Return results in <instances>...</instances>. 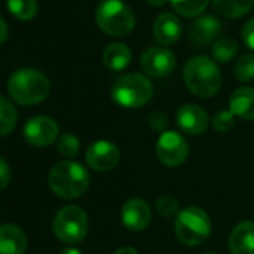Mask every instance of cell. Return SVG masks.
<instances>
[{"mask_svg":"<svg viewBox=\"0 0 254 254\" xmlns=\"http://www.w3.org/2000/svg\"><path fill=\"white\" fill-rule=\"evenodd\" d=\"M48 184L57 197L76 199L87 191L90 186V174L81 163L63 160L51 169Z\"/></svg>","mask_w":254,"mask_h":254,"instance_id":"obj_1","label":"cell"},{"mask_svg":"<svg viewBox=\"0 0 254 254\" xmlns=\"http://www.w3.org/2000/svg\"><path fill=\"white\" fill-rule=\"evenodd\" d=\"M50 90V79L45 73L36 69L17 70L8 81V91L11 97L24 106L44 102L48 97Z\"/></svg>","mask_w":254,"mask_h":254,"instance_id":"obj_2","label":"cell"},{"mask_svg":"<svg viewBox=\"0 0 254 254\" xmlns=\"http://www.w3.org/2000/svg\"><path fill=\"white\" fill-rule=\"evenodd\" d=\"M184 81L187 88L194 96L206 99L220 90L221 73L211 59L205 56H196L184 66Z\"/></svg>","mask_w":254,"mask_h":254,"instance_id":"obj_3","label":"cell"},{"mask_svg":"<svg viewBox=\"0 0 254 254\" xmlns=\"http://www.w3.org/2000/svg\"><path fill=\"white\" fill-rule=\"evenodd\" d=\"M96 23L103 33L121 38L133 32L135 15L121 0H103L96 9Z\"/></svg>","mask_w":254,"mask_h":254,"instance_id":"obj_4","label":"cell"},{"mask_svg":"<svg viewBox=\"0 0 254 254\" xmlns=\"http://www.w3.org/2000/svg\"><path fill=\"white\" fill-rule=\"evenodd\" d=\"M154 88L151 81L141 73H127L117 79L111 96L114 102L123 108H141L153 97Z\"/></svg>","mask_w":254,"mask_h":254,"instance_id":"obj_5","label":"cell"},{"mask_svg":"<svg viewBox=\"0 0 254 254\" xmlns=\"http://www.w3.org/2000/svg\"><path fill=\"white\" fill-rule=\"evenodd\" d=\"M175 233L186 245H200L211 233L208 212L199 206H187L181 209L175 220Z\"/></svg>","mask_w":254,"mask_h":254,"instance_id":"obj_6","label":"cell"},{"mask_svg":"<svg viewBox=\"0 0 254 254\" xmlns=\"http://www.w3.org/2000/svg\"><path fill=\"white\" fill-rule=\"evenodd\" d=\"M54 235L67 244L81 242L88 232V218L84 209L76 205L62 208L53 220Z\"/></svg>","mask_w":254,"mask_h":254,"instance_id":"obj_7","label":"cell"},{"mask_svg":"<svg viewBox=\"0 0 254 254\" xmlns=\"http://www.w3.org/2000/svg\"><path fill=\"white\" fill-rule=\"evenodd\" d=\"M156 153L159 160L169 168H177L189 157V144L178 132H165L160 135L156 144Z\"/></svg>","mask_w":254,"mask_h":254,"instance_id":"obj_8","label":"cell"},{"mask_svg":"<svg viewBox=\"0 0 254 254\" xmlns=\"http://www.w3.org/2000/svg\"><path fill=\"white\" fill-rule=\"evenodd\" d=\"M24 138L33 147H48L59 138V124L47 115L33 117L24 126Z\"/></svg>","mask_w":254,"mask_h":254,"instance_id":"obj_9","label":"cell"},{"mask_svg":"<svg viewBox=\"0 0 254 254\" xmlns=\"http://www.w3.org/2000/svg\"><path fill=\"white\" fill-rule=\"evenodd\" d=\"M177 59L174 53L166 48L154 47L147 50L141 57L142 70L153 78H165L175 70Z\"/></svg>","mask_w":254,"mask_h":254,"instance_id":"obj_10","label":"cell"},{"mask_svg":"<svg viewBox=\"0 0 254 254\" xmlns=\"http://www.w3.org/2000/svg\"><path fill=\"white\" fill-rule=\"evenodd\" d=\"M87 165L97 172L112 171L120 162V150L114 142L96 141L85 153Z\"/></svg>","mask_w":254,"mask_h":254,"instance_id":"obj_11","label":"cell"},{"mask_svg":"<svg viewBox=\"0 0 254 254\" xmlns=\"http://www.w3.org/2000/svg\"><path fill=\"white\" fill-rule=\"evenodd\" d=\"M177 124L184 133L200 135L209 126V117L206 111L199 105H184L177 112Z\"/></svg>","mask_w":254,"mask_h":254,"instance_id":"obj_12","label":"cell"},{"mask_svg":"<svg viewBox=\"0 0 254 254\" xmlns=\"http://www.w3.org/2000/svg\"><path fill=\"white\" fill-rule=\"evenodd\" d=\"M121 221L129 230H144L151 221V209L142 199H130L121 208Z\"/></svg>","mask_w":254,"mask_h":254,"instance_id":"obj_13","label":"cell"},{"mask_svg":"<svg viewBox=\"0 0 254 254\" xmlns=\"http://www.w3.org/2000/svg\"><path fill=\"white\" fill-rule=\"evenodd\" d=\"M232 254H254V221L238 223L229 236Z\"/></svg>","mask_w":254,"mask_h":254,"instance_id":"obj_14","label":"cell"},{"mask_svg":"<svg viewBox=\"0 0 254 254\" xmlns=\"http://www.w3.org/2000/svg\"><path fill=\"white\" fill-rule=\"evenodd\" d=\"M27 248V238L24 232L15 224L0 226V254H24Z\"/></svg>","mask_w":254,"mask_h":254,"instance_id":"obj_15","label":"cell"},{"mask_svg":"<svg viewBox=\"0 0 254 254\" xmlns=\"http://www.w3.org/2000/svg\"><path fill=\"white\" fill-rule=\"evenodd\" d=\"M154 38L163 44V45H172L175 44L183 33V24L181 21L172 15V14H162L156 18L153 26Z\"/></svg>","mask_w":254,"mask_h":254,"instance_id":"obj_16","label":"cell"},{"mask_svg":"<svg viewBox=\"0 0 254 254\" xmlns=\"http://www.w3.org/2000/svg\"><path fill=\"white\" fill-rule=\"evenodd\" d=\"M221 32V23L212 17V15H206V17H200L194 21V24L191 26V33H190V39L199 45V47H205L211 42H214L217 39V36Z\"/></svg>","mask_w":254,"mask_h":254,"instance_id":"obj_17","label":"cell"},{"mask_svg":"<svg viewBox=\"0 0 254 254\" xmlns=\"http://www.w3.org/2000/svg\"><path fill=\"white\" fill-rule=\"evenodd\" d=\"M229 109L235 117L254 120V88L241 87L235 90L229 100Z\"/></svg>","mask_w":254,"mask_h":254,"instance_id":"obj_18","label":"cell"},{"mask_svg":"<svg viewBox=\"0 0 254 254\" xmlns=\"http://www.w3.org/2000/svg\"><path fill=\"white\" fill-rule=\"evenodd\" d=\"M132 62V51L124 44H111L103 51V64L111 70H123Z\"/></svg>","mask_w":254,"mask_h":254,"instance_id":"obj_19","label":"cell"},{"mask_svg":"<svg viewBox=\"0 0 254 254\" xmlns=\"http://www.w3.org/2000/svg\"><path fill=\"white\" fill-rule=\"evenodd\" d=\"M212 5L223 17L238 18L251 11L254 0H212Z\"/></svg>","mask_w":254,"mask_h":254,"instance_id":"obj_20","label":"cell"},{"mask_svg":"<svg viewBox=\"0 0 254 254\" xmlns=\"http://www.w3.org/2000/svg\"><path fill=\"white\" fill-rule=\"evenodd\" d=\"M18 112L11 100L0 96V136L9 135L17 126Z\"/></svg>","mask_w":254,"mask_h":254,"instance_id":"obj_21","label":"cell"},{"mask_svg":"<svg viewBox=\"0 0 254 254\" xmlns=\"http://www.w3.org/2000/svg\"><path fill=\"white\" fill-rule=\"evenodd\" d=\"M9 12L20 21H30L38 14L36 0H8Z\"/></svg>","mask_w":254,"mask_h":254,"instance_id":"obj_22","label":"cell"},{"mask_svg":"<svg viewBox=\"0 0 254 254\" xmlns=\"http://www.w3.org/2000/svg\"><path fill=\"white\" fill-rule=\"evenodd\" d=\"M238 53V44L232 38H220L214 42L212 47V57L218 63L230 62Z\"/></svg>","mask_w":254,"mask_h":254,"instance_id":"obj_23","label":"cell"},{"mask_svg":"<svg viewBox=\"0 0 254 254\" xmlns=\"http://www.w3.org/2000/svg\"><path fill=\"white\" fill-rule=\"evenodd\" d=\"M169 2L180 15L197 17L206 9L209 0H169Z\"/></svg>","mask_w":254,"mask_h":254,"instance_id":"obj_24","label":"cell"},{"mask_svg":"<svg viewBox=\"0 0 254 254\" xmlns=\"http://www.w3.org/2000/svg\"><path fill=\"white\" fill-rule=\"evenodd\" d=\"M233 75L236 79L244 82L254 79V56L253 54L241 56L233 66Z\"/></svg>","mask_w":254,"mask_h":254,"instance_id":"obj_25","label":"cell"},{"mask_svg":"<svg viewBox=\"0 0 254 254\" xmlns=\"http://www.w3.org/2000/svg\"><path fill=\"white\" fill-rule=\"evenodd\" d=\"M57 150L64 157H76L79 153V139L73 133H63L57 141Z\"/></svg>","mask_w":254,"mask_h":254,"instance_id":"obj_26","label":"cell"},{"mask_svg":"<svg viewBox=\"0 0 254 254\" xmlns=\"http://www.w3.org/2000/svg\"><path fill=\"white\" fill-rule=\"evenodd\" d=\"M156 209L163 218H172L178 215V200L172 194H162L156 200Z\"/></svg>","mask_w":254,"mask_h":254,"instance_id":"obj_27","label":"cell"},{"mask_svg":"<svg viewBox=\"0 0 254 254\" xmlns=\"http://www.w3.org/2000/svg\"><path fill=\"white\" fill-rule=\"evenodd\" d=\"M233 126H235V115L232 114L230 109H227V111H220V112L215 114L214 118H212V127H214V129H215L217 132H220V133L229 132Z\"/></svg>","mask_w":254,"mask_h":254,"instance_id":"obj_28","label":"cell"},{"mask_svg":"<svg viewBox=\"0 0 254 254\" xmlns=\"http://www.w3.org/2000/svg\"><path fill=\"white\" fill-rule=\"evenodd\" d=\"M148 124H150V127H151L153 130L165 133L166 132L165 129H166V126H168V118H166V115L163 112L154 111L148 117Z\"/></svg>","mask_w":254,"mask_h":254,"instance_id":"obj_29","label":"cell"},{"mask_svg":"<svg viewBox=\"0 0 254 254\" xmlns=\"http://www.w3.org/2000/svg\"><path fill=\"white\" fill-rule=\"evenodd\" d=\"M242 41L248 48H251L254 51V18L250 20L244 26V29H242Z\"/></svg>","mask_w":254,"mask_h":254,"instance_id":"obj_30","label":"cell"},{"mask_svg":"<svg viewBox=\"0 0 254 254\" xmlns=\"http://www.w3.org/2000/svg\"><path fill=\"white\" fill-rule=\"evenodd\" d=\"M11 181V169L9 165L3 157H0V190H3L9 186Z\"/></svg>","mask_w":254,"mask_h":254,"instance_id":"obj_31","label":"cell"},{"mask_svg":"<svg viewBox=\"0 0 254 254\" xmlns=\"http://www.w3.org/2000/svg\"><path fill=\"white\" fill-rule=\"evenodd\" d=\"M6 39H8V24L5 23V20L2 17H0V45H2Z\"/></svg>","mask_w":254,"mask_h":254,"instance_id":"obj_32","label":"cell"},{"mask_svg":"<svg viewBox=\"0 0 254 254\" xmlns=\"http://www.w3.org/2000/svg\"><path fill=\"white\" fill-rule=\"evenodd\" d=\"M112 254H138V251L132 247H123V248L115 250Z\"/></svg>","mask_w":254,"mask_h":254,"instance_id":"obj_33","label":"cell"},{"mask_svg":"<svg viewBox=\"0 0 254 254\" xmlns=\"http://www.w3.org/2000/svg\"><path fill=\"white\" fill-rule=\"evenodd\" d=\"M145 2L150 5V6H163L168 0H145Z\"/></svg>","mask_w":254,"mask_h":254,"instance_id":"obj_34","label":"cell"},{"mask_svg":"<svg viewBox=\"0 0 254 254\" xmlns=\"http://www.w3.org/2000/svg\"><path fill=\"white\" fill-rule=\"evenodd\" d=\"M60 254H82V253L79 250H76V248H66Z\"/></svg>","mask_w":254,"mask_h":254,"instance_id":"obj_35","label":"cell"},{"mask_svg":"<svg viewBox=\"0 0 254 254\" xmlns=\"http://www.w3.org/2000/svg\"><path fill=\"white\" fill-rule=\"evenodd\" d=\"M205 254H215L214 251H208V253H205Z\"/></svg>","mask_w":254,"mask_h":254,"instance_id":"obj_36","label":"cell"}]
</instances>
